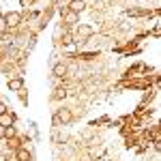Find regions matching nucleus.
Instances as JSON below:
<instances>
[{"instance_id": "obj_1", "label": "nucleus", "mask_w": 161, "mask_h": 161, "mask_svg": "<svg viewBox=\"0 0 161 161\" xmlns=\"http://www.w3.org/2000/svg\"><path fill=\"white\" fill-rule=\"evenodd\" d=\"M19 22H22V15H19L17 11L7 13V15H4V24H7V28H17Z\"/></svg>"}, {"instance_id": "obj_2", "label": "nucleus", "mask_w": 161, "mask_h": 161, "mask_svg": "<svg viewBox=\"0 0 161 161\" xmlns=\"http://www.w3.org/2000/svg\"><path fill=\"white\" fill-rule=\"evenodd\" d=\"M62 22H64L67 26L77 24V22H80V13H75V11H71V9H67V11H64V15H62Z\"/></svg>"}, {"instance_id": "obj_3", "label": "nucleus", "mask_w": 161, "mask_h": 161, "mask_svg": "<svg viewBox=\"0 0 161 161\" xmlns=\"http://www.w3.org/2000/svg\"><path fill=\"white\" fill-rule=\"evenodd\" d=\"M71 112L67 110V108H60L58 110V114H56V123H62V125H67V123H71Z\"/></svg>"}, {"instance_id": "obj_4", "label": "nucleus", "mask_w": 161, "mask_h": 161, "mask_svg": "<svg viewBox=\"0 0 161 161\" xmlns=\"http://www.w3.org/2000/svg\"><path fill=\"white\" fill-rule=\"evenodd\" d=\"M7 86H9V90H13V92H19V90L24 88V80H22V77H11V80L7 82Z\"/></svg>"}, {"instance_id": "obj_5", "label": "nucleus", "mask_w": 161, "mask_h": 161, "mask_svg": "<svg viewBox=\"0 0 161 161\" xmlns=\"http://www.w3.org/2000/svg\"><path fill=\"white\" fill-rule=\"evenodd\" d=\"M90 35H92V28H90V26H80L77 32H75V39H77V41H84V39H88Z\"/></svg>"}, {"instance_id": "obj_6", "label": "nucleus", "mask_w": 161, "mask_h": 161, "mask_svg": "<svg viewBox=\"0 0 161 161\" xmlns=\"http://www.w3.org/2000/svg\"><path fill=\"white\" fill-rule=\"evenodd\" d=\"M0 125L2 127H13V114H9V112L0 114Z\"/></svg>"}, {"instance_id": "obj_7", "label": "nucleus", "mask_w": 161, "mask_h": 161, "mask_svg": "<svg viewBox=\"0 0 161 161\" xmlns=\"http://www.w3.org/2000/svg\"><path fill=\"white\" fill-rule=\"evenodd\" d=\"M52 73L56 75V77H62V75L67 73V67H64V64H60V62H58V64H54V69H52Z\"/></svg>"}, {"instance_id": "obj_8", "label": "nucleus", "mask_w": 161, "mask_h": 161, "mask_svg": "<svg viewBox=\"0 0 161 161\" xmlns=\"http://www.w3.org/2000/svg\"><path fill=\"white\" fill-rule=\"evenodd\" d=\"M17 159L19 161H30V153H28V148H17Z\"/></svg>"}, {"instance_id": "obj_9", "label": "nucleus", "mask_w": 161, "mask_h": 161, "mask_svg": "<svg viewBox=\"0 0 161 161\" xmlns=\"http://www.w3.org/2000/svg\"><path fill=\"white\" fill-rule=\"evenodd\" d=\"M69 9H71V11H75V13H80L82 9H84V2H80V0H71Z\"/></svg>"}, {"instance_id": "obj_10", "label": "nucleus", "mask_w": 161, "mask_h": 161, "mask_svg": "<svg viewBox=\"0 0 161 161\" xmlns=\"http://www.w3.org/2000/svg\"><path fill=\"white\" fill-rule=\"evenodd\" d=\"M9 28H7V24H4V15H0V35L2 32H7Z\"/></svg>"}, {"instance_id": "obj_11", "label": "nucleus", "mask_w": 161, "mask_h": 161, "mask_svg": "<svg viewBox=\"0 0 161 161\" xmlns=\"http://www.w3.org/2000/svg\"><path fill=\"white\" fill-rule=\"evenodd\" d=\"M7 137H15V129L13 127H7Z\"/></svg>"}, {"instance_id": "obj_12", "label": "nucleus", "mask_w": 161, "mask_h": 161, "mask_svg": "<svg viewBox=\"0 0 161 161\" xmlns=\"http://www.w3.org/2000/svg\"><path fill=\"white\" fill-rule=\"evenodd\" d=\"M2 137H7V127L0 125V140H2Z\"/></svg>"}, {"instance_id": "obj_13", "label": "nucleus", "mask_w": 161, "mask_h": 161, "mask_svg": "<svg viewBox=\"0 0 161 161\" xmlns=\"http://www.w3.org/2000/svg\"><path fill=\"white\" fill-rule=\"evenodd\" d=\"M4 112H7V105H4V103H0V114H4Z\"/></svg>"}, {"instance_id": "obj_14", "label": "nucleus", "mask_w": 161, "mask_h": 161, "mask_svg": "<svg viewBox=\"0 0 161 161\" xmlns=\"http://www.w3.org/2000/svg\"><path fill=\"white\" fill-rule=\"evenodd\" d=\"M80 2H84V0H80Z\"/></svg>"}]
</instances>
